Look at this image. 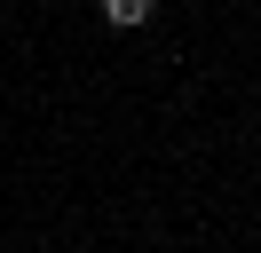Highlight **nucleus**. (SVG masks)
<instances>
[{
    "mask_svg": "<svg viewBox=\"0 0 261 253\" xmlns=\"http://www.w3.org/2000/svg\"><path fill=\"white\" fill-rule=\"evenodd\" d=\"M150 8H159V0H103V16H111V24H150Z\"/></svg>",
    "mask_w": 261,
    "mask_h": 253,
    "instance_id": "f257e3e1",
    "label": "nucleus"
}]
</instances>
